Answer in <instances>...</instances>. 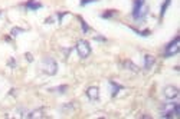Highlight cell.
Returning <instances> with one entry per match:
<instances>
[{
  "mask_svg": "<svg viewBox=\"0 0 180 119\" xmlns=\"http://www.w3.org/2000/svg\"><path fill=\"white\" fill-rule=\"evenodd\" d=\"M147 14V7H146V0H134L133 5V17L136 20H141Z\"/></svg>",
  "mask_w": 180,
  "mask_h": 119,
  "instance_id": "1",
  "label": "cell"
},
{
  "mask_svg": "<svg viewBox=\"0 0 180 119\" xmlns=\"http://www.w3.org/2000/svg\"><path fill=\"white\" fill-rule=\"evenodd\" d=\"M41 67H42V70L46 75H51V76L56 75V72H58V63L52 58H43L42 63H41Z\"/></svg>",
  "mask_w": 180,
  "mask_h": 119,
  "instance_id": "2",
  "label": "cell"
},
{
  "mask_svg": "<svg viewBox=\"0 0 180 119\" xmlns=\"http://www.w3.org/2000/svg\"><path fill=\"white\" fill-rule=\"evenodd\" d=\"M179 112H180V108H179V103H169L166 105L164 111L162 113V118H177L179 116Z\"/></svg>",
  "mask_w": 180,
  "mask_h": 119,
  "instance_id": "3",
  "label": "cell"
},
{
  "mask_svg": "<svg viewBox=\"0 0 180 119\" xmlns=\"http://www.w3.org/2000/svg\"><path fill=\"white\" fill-rule=\"evenodd\" d=\"M179 50H180V37H179V36H176L173 40H172V42L166 46L164 56H166V58H170V56H173V55L179 53Z\"/></svg>",
  "mask_w": 180,
  "mask_h": 119,
  "instance_id": "4",
  "label": "cell"
},
{
  "mask_svg": "<svg viewBox=\"0 0 180 119\" xmlns=\"http://www.w3.org/2000/svg\"><path fill=\"white\" fill-rule=\"evenodd\" d=\"M75 48H77V52H78L79 58H82V59H87L91 55V46L87 40H78Z\"/></svg>",
  "mask_w": 180,
  "mask_h": 119,
  "instance_id": "5",
  "label": "cell"
},
{
  "mask_svg": "<svg viewBox=\"0 0 180 119\" xmlns=\"http://www.w3.org/2000/svg\"><path fill=\"white\" fill-rule=\"evenodd\" d=\"M164 96L167 99H176L179 96V89L176 86H166L164 88Z\"/></svg>",
  "mask_w": 180,
  "mask_h": 119,
  "instance_id": "6",
  "label": "cell"
},
{
  "mask_svg": "<svg viewBox=\"0 0 180 119\" xmlns=\"http://www.w3.org/2000/svg\"><path fill=\"white\" fill-rule=\"evenodd\" d=\"M87 96L90 98L91 101H97L100 98V89L97 86H91V88L87 89Z\"/></svg>",
  "mask_w": 180,
  "mask_h": 119,
  "instance_id": "7",
  "label": "cell"
},
{
  "mask_svg": "<svg viewBox=\"0 0 180 119\" xmlns=\"http://www.w3.org/2000/svg\"><path fill=\"white\" fill-rule=\"evenodd\" d=\"M154 62H156L154 56H151V55H146V56H144V69H146V70L151 69V66L154 65Z\"/></svg>",
  "mask_w": 180,
  "mask_h": 119,
  "instance_id": "8",
  "label": "cell"
},
{
  "mask_svg": "<svg viewBox=\"0 0 180 119\" xmlns=\"http://www.w3.org/2000/svg\"><path fill=\"white\" fill-rule=\"evenodd\" d=\"M108 83H110V86L113 88V90H111V92H113V93H111L113 98H115V96L118 95V92H120L121 89H124V86H123V85H118L117 82H114V80H110Z\"/></svg>",
  "mask_w": 180,
  "mask_h": 119,
  "instance_id": "9",
  "label": "cell"
},
{
  "mask_svg": "<svg viewBox=\"0 0 180 119\" xmlns=\"http://www.w3.org/2000/svg\"><path fill=\"white\" fill-rule=\"evenodd\" d=\"M25 7L29 9V10H38V9L42 7V3H39V2H36V0H29V2L25 5Z\"/></svg>",
  "mask_w": 180,
  "mask_h": 119,
  "instance_id": "10",
  "label": "cell"
},
{
  "mask_svg": "<svg viewBox=\"0 0 180 119\" xmlns=\"http://www.w3.org/2000/svg\"><path fill=\"white\" fill-rule=\"evenodd\" d=\"M25 118H43V109H36V111H32V112L26 113Z\"/></svg>",
  "mask_w": 180,
  "mask_h": 119,
  "instance_id": "11",
  "label": "cell"
},
{
  "mask_svg": "<svg viewBox=\"0 0 180 119\" xmlns=\"http://www.w3.org/2000/svg\"><path fill=\"white\" fill-rule=\"evenodd\" d=\"M26 32V29H22V27H13L12 32H10V35L12 36H18L19 33H25Z\"/></svg>",
  "mask_w": 180,
  "mask_h": 119,
  "instance_id": "12",
  "label": "cell"
},
{
  "mask_svg": "<svg viewBox=\"0 0 180 119\" xmlns=\"http://www.w3.org/2000/svg\"><path fill=\"white\" fill-rule=\"evenodd\" d=\"M66 89H68V86H66V85H62V86L54 88V89H51V90H52V92H58V93H65Z\"/></svg>",
  "mask_w": 180,
  "mask_h": 119,
  "instance_id": "13",
  "label": "cell"
},
{
  "mask_svg": "<svg viewBox=\"0 0 180 119\" xmlns=\"http://www.w3.org/2000/svg\"><path fill=\"white\" fill-rule=\"evenodd\" d=\"M115 14H117L115 10H107L105 13H102V17H104V19H110V17H113V16H115Z\"/></svg>",
  "mask_w": 180,
  "mask_h": 119,
  "instance_id": "14",
  "label": "cell"
},
{
  "mask_svg": "<svg viewBox=\"0 0 180 119\" xmlns=\"http://www.w3.org/2000/svg\"><path fill=\"white\" fill-rule=\"evenodd\" d=\"M124 66H127V67H128L130 70H133V72H138V67H137V66L133 65L131 62H128V60H127V62H124Z\"/></svg>",
  "mask_w": 180,
  "mask_h": 119,
  "instance_id": "15",
  "label": "cell"
},
{
  "mask_svg": "<svg viewBox=\"0 0 180 119\" xmlns=\"http://www.w3.org/2000/svg\"><path fill=\"white\" fill-rule=\"evenodd\" d=\"M79 22H81V26H82V32H84V33H87V32L90 30V26L87 24V22H85L84 19H81V17H79Z\"/></svg>",
  "mask_w": 180,
  "mask_h": 119,
  "instance_id": "16",
  "label": "cell"
},
{
  "mask_svg": "<svg viewBox=\"0 0 180 119\" xmlns=\"http://www.w3.org/2000/svg\"><path fill=\"white\" fill-rule=\"evenodd\" d=\"M131 29L134 30L136 33H138V35H140V36H149V35H150V30H146V32H140V30L134 29V27H131Z\"/></svg>",
  "mask_w": 180,
  "mask_h": 119,
  "instance_id": "17",
  "label": "cell"
},
{
  "mask_svg": "<svg viewBox=\"0 0 180 119\" xmlns=\"http://www.w3.org/2000/svg\"><path fill=\"white\" fill-rule=\"evenodd\" d=\"M100 0H81V6H85V5H90V3H97Z\"/></svg>",
  "mask_w": 180,
  "mask_h": 119,
  "instance_id": "18",
  "label": "cell"
},
{
  "mask_svg": "<svg viewBox=\"0 0 180 119\" xmlns=\"http://www.w3.org/2000/svg\"><path fill=\"white\" fill-rule=\"evenodd\" d=\"M66 14H68V12H59V13H58V20H59V23L62 22V17L66 16Z\"/></svg>",
  "mask_w": 180,
  "mask_h": 119,
  "instance_id": "19",
  "label": "cell"
},
{
  "mask_svg": "<svg viewBox=\"0 0 180 119\" xmlns=\"http://www.w3.org/2000/svg\"><path fill=\"white\" fill-rule=\"evenodd\" d=\"M25 58H26L28 62H33V56H32L30 53H25Z\"/></svg>",
  "mask_w": 180,
  "mask_h": 119,
  "instance_id": "20",
  "label": "cell"
},
{
  "mask_svg": "<svg viewBox=\"0 0 180 119\" xmlns=\"http://www.w3.org/2000/svg\"><path fill=\"white\" fill-rule=\"evenodd\" d=\"M9 65H10V66L13 67V66H15V60H13V59H10V62H9Z\"/></svg>",
  "mask_w": 180,
  "mask_h": 119,
  "instance_id": "21",
  "label": "cell"
},
{
  "mask_svg": "<svg viewBox=\"0 0 180 119\" xmlns=\"http://www.w3.org/2000/svg\"><path fill=\"white\" fill-rule=\"evenodd\" d=\"M0 14H2V12H0Z\"/></svg>",
  "mask_w": 180,
  "mask_h": 119,
  "instance_id": "22",
  "label": "cell"
}]
</instances>
